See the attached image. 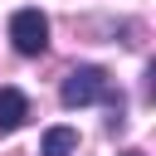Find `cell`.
Returning <instances> with one entry per match:
<instances>
[{
  "label": "cell",
  "mask_w": 156,
  "mask_h": 156,
  "mask_svg": "<svg viewBox=\"0 0 156 156\" xmlns=\"http://www.w3.org/2000/svg\"><path fill=\"white\" fill-rule=\"evenodd\" d=\"M58 98H63V107H88V102H102V98H112V83H107V73L102 68H73L68 78H63V88H58Z\"/></svg>",
  "instance_id": "obj_1"
},
{
  "label": "cell",
  "mask_w": 156,
  "mask_h": 156,
  "mask_svg": "<svg viewBox=\"0 0 156 156\" xmlns=\"http://www.w3.org/2000/svg\"><path fill=\"white\" fill-rule=\"evenodd\" d=\"M10 44H15L24 58L44 54V49H49V20H44L39 10H15V15H10Z\"/></svg>",
  "instance_id": "obj_2"
},
{
  "label": "cell",
  "mask_w": 156,
  "mask_h": 156,
  "mask_svg": "<svg viewBox=\"0 0 156 156\" xmlns=\"http://www.w3.org/2000/svg\"><path fill=\"white\" fill-rule=\"evenodd\" d=\"M78 151V132L73 127H49L39 141V156H73Z\"/></svg>",
  "instance_id": "obj_4"
},
{
  "label": "cell",
  "mask_w": 156,
  "mask_h": 156,
  "mask_svg": "<svg viewBox=\"0 0 156 156\" xmlns=\"http://www.w3.org/2000/svg\"><path fill=\"white\" fill-rule=\"evenodd\" d=\"M29 117V98L20 88H0V132H15Z\"/></svg>",
  "instance_id": "obj_3"
}]
</instances>
